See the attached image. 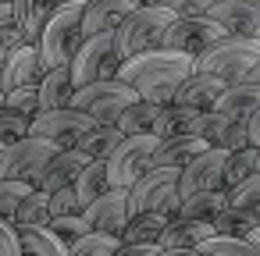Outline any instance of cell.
Masks as SVG:
<instances>
[{
    "label": "cell",
    "instance_id": "cell-1",
    "mask_svg": "<svg viewBox=\"0 0 260 256\" xmlns=\"http://www.w3.org/2000/svg\"><path fill=\"white\" fill-rule=\"evenodd\" d=\"M189 75H192L189 54L157 47V50H146V54L125 61L118 71V82L132 86L139 100H146L153 107H168V103H175V93Z\"/></svg>",
    "mask_w": 260,
    "mask_h": 256
},
{
    "label": "cell",
    "instance_id": "cell-2",
    "mask_svg": "<svg viewBox=\"0 0 260 256\" xmlns=\"http://www.w3.org/2000/svg\"><path fill=\"white\" fill-rule=\"evenodd\" d=\"M171 22H175V15L164 11L160 4H153V8H136V11L111 32V40H114V57L125 64V61H132V57H139V54H146V50H157Z\"/></svg>",
    "mask_w": 260,
    "mask_h": 256
},
{
    "label": "cell",
    "instance_id": "cell-3",
    "mask_svg": "<svg viewBox=\"0 0 260 256\" xmlns=\"http://www.w3.org/2000/svg\"><path fill=\"white\" fill-rule=\"evenodd\" d=\"M82 8L79 4H61L50 22L43 25L40 40H36V50H40V61H43V71H54V68H68V61L75 57V50L82 47Z\"/></svg>",
    "mask_w": 260,
    "mask_h": 256
},
{
    "label": "cell",
    "instance_id": "cell-4",
    "mask_svg": "<svg viewBox=\"0 0 260 256\" xmlns=\"http://www.w3.org/2000/svg\"><path fill=\"white\" fill-rule=\"evenodd\" d=\"M260 64V43L256 40H239V36H224L221 43H214L210 50H203L192 61V71L200 75H214L224 86L246 82V75Z\"/></svg>",
    "mask_w": 260,
    "mask_h": 256
},
{
    "label": "cell",
    "instance_id": "cell-5",
    "mask_svg": "<svg viewBox=\"0 0 260 256\" xmlns=\"http://www.w3.org/2000/svg\"><path fill=\"white\" fill-rule=\"evenodd\" d=\"M178 171L171 167H150L132 189H128V217L139 213H160V217H178Z\"/></svg>",
    "mask_w": 260,
    "mask_h": 256
},
{
    "label": "cell",
    "instance_id": "cell-6",
    "mask_svg": "<svg viewBox=\"0 0 260 256\" xmlns=\"http://www.w3.org/2000/svg\"><path fill=\"white\" fill-rule=\"evenodd\" d=\"M57 153H61V146L32 139V135L22 142H11L0 150V181H22V185L40 189V178Z\"/></svg>",
    "mask_w": 260,
    "mask_h": 256
},
{
    "label": "cell",
    "instance_id": "cell-7",
    "mask_svg": "<svg viewBox=\"0 0 260 256\" xmlns=\"http://www.w3.org/2000/svg\"><path fill=\"white\" fill-rule=\"evenodd\" d=\"M121 71V61L114 57V40L111 32L104 36H89L82 40V47L75 50V57L68 61V75L75 89H86L93 82H114Z\"/></svg>",
    "mask_w": 260,
    "mask_h": 256
},
{
    "label": "cell",
    "instance_id": "cell-8",
    "mask_svg": "<svg viewBox=\"0 0 260 256\" xmlns=\"http://www.w3.org/2000/svg\"><path fill=\"white\" fill-rule=\"evenodd\" d=\"M136 89L125 86V82H93L86 89H75L72 96V107L82 111L93 125H118V118L136 103Z\"/></svg>",
    "mask_w": 260,
    "mask_h": 256
},
{
    "label": "cell",
    "instance_id": "cell-9",
    "mask_svg": "<svg viewBox=\"0 0 260 256\" xmlns=\"http://www.w3.org/2000/svg\"><path fill=\"white\" fill-rule=\"evenodd\" d=\"M157 142H160V139H153V135L121 139V146H118V150L104 160L111 189H132V185H136V181L150 171V160H153Z\"/></svg>",
    "mask_w": 260,
    "mask_h": 256
},
{
    "label": "cell",
    "instance_id": "cell-10",
    "mask_svg": "<svg viewBox=\"0 0 260 256\" xmlns=\"http://www.w3.org/2000/svg\"><path fill=\"white\" fill-rule=\"evenodd\" d=\"M224 36H228V32H224L217 22H210L207 15H203V18H175V22L168 25V32H164L160 47H164V50L189 54V57L196 61L203 50H210V47L221 43Z\"/></svg>",
    "mask_w": 260,
    "mask_h": 256
},
{
    "label": "cell",
    "instance_id": "cell-11",
    "mask_svg": "<svg viewBox=\"0 0 260 256\" xmlns=\"http://www.w3.org/2000/svg\"><path fill=\"white\" fill-rule=\"evenodd\" d=\"M93 128V121L75 111V107H64V111H43L32 118L29 125V135L32 139H43V142H54L61 150H75V142Z\"/></svg>",
    "mask_w": 260,
    "mask_h": 256
},
{
    "label": "cell",
    "instance_id": "cell-12",
    "mask_svg": "<svg viewBox=\"0 0 260 256\" xmlns=\"http://www.w3.org/2000/svg\"><path fill=\"white\" fill-rule=\"evenodd\" d=\"M224 164H228V153L224 150H207L189 167H182L178 171V199L185 203V199H192L200 192L224 189Z\"/></svg>",
    "mask_w": 260,
    "mask_h": 256
},
{
    "label": "cell",
    "instance_id": "cell-13",
    "mask_svg": "<svg viewBox=\"0 0 260 256\" xmlns=\"http://www.w3.org/2000/svg\"><path fill=\"white\" fill-rule=\"evenodd\" d=\"M82 221H86L89 231H96V235L121 238V231H125V224H128V189H111V192H104L100 199H93V203L82 210Z\"/></svg>",
    "mask_w": 260,
    "mask_h": 256
},
{
    "label": "cell",
    "instance_id": "cell-14",
    "mask_svg": "<svg viewBox=\"0 0 260 256\" xmlns=\"http://www.w3.org/2000/svg\"><path fill=\"white\" fill-rule=\"evenodd\" d=\"M210 22H217L228 36L253 40L260 29V0H217L207 11Z\"/></svg>",
    "mask_w": 260,
    "mask_h": 256
},
{
    "label": "cell",
    "instance_id": "cell-15",
    "mask_svg": "<svg viewBox=\"0 0 260 256\" xmlns=\"http://www.w3.org/2000/svg\"><path fill=\"white\" fill-rule=\"evenodd\" d=\"M43 61H40V50L32 43H22L15 50H8V61L0 68V86L4 93H15V89H25V86H40L43 79Z\"/></svg>",
    "mask_w": 260,
    "mask_h": 256
},
{
    "label": "cell",
    "instance_id": "cell-16",
    "mask_svg": "<svg viewBox=\"0 0 260 256\" xmlns=\"http://www.w3.org/2000/svg\"><path fill=\"white\" fill-rule=\"evenodd\" d=\"M203 142L210 150H224V153H235V150H246L249 146V135H246V121H232L217 111H207L203 114V128H200Z\"/></svg>",
    "mask_w": 260,
    "mask_h": 256
},
{
    "label": "cell",
    "instance_id": "cell-17",
    "mask_svg": "<svg viewBox=\"0 0 260 256\" xmlns=\"http://www.w3.org/2000/svg\"><path fill=\"white\" fill-rule=\"evenodd\" d=\"M136 11L132 0H93V4L82 8V36H104L114 32L128 15Z\"/></svg>",
    "mask_w": 260,
    "mask_h": 256
},
{
    "label": "cell",
    "instance_id": "cell-18",
    "mask_svg": "<svg viewBox=\"0 0 260 256\" xmlns=\"http://www.w3.org/2000/svg\"><path fill=\"white\" fill-rule=\"evenodd\" d=\"M221 93H224V82H221V79L192 71V75H189V79L178 86V93H175V103H178V107H189V111H200V114H207V111H214V103L221 100Z\"/></svg>",
    "mask_w": 260,
    "mask_h": 256
},
{
    "label": "cell",
    "instance_id": "cell-19",
    "mask_svg": "<svg viewBox=\"0 0 260 256\" xmlns=\"http://www.w3.org/2000/svg\"><path fill=\"white\" fill-rule=\"evenodd\" d=\"M210 146L203 142V135H182V139H160L157 150H153V160L150 167H171V171H182L189 167L196 157H203Z\"/></svg>",
    "mask_w": 260,
    "mask_h": 256
},
{
    "label": "cell",
    "instance_id": "cell-20",
    "mask_svg": "<svg viewBox=\"0 0 260 256\" xmlns=\"http://www.w3.org/2000/svg\"><path fill=\"white\" fill-rule=\"evenodd\" d=\"M214 238V224L207 221H185V217H171L157 238L160 249H200L203 242Z\"/></svg>",
    "mask_w": 260,
    "mask_h": 256
},
{
    "label": "cell",
    "instance_id": "cell-21",
    "mask_svg": "<svg viewBox=\"0 0 260 256\" xmlns=\"http://www.w3.org/2000/svg\"><path fill=\"white\" fill-rule=\"evenodd\" d=\"M64 4V0H11V11H15V25L22 29L25 43L36 47L43 25L50 22V15Z\"/></svg>",
    "mask_w": 260,
    "mask_h": 256
},
{
    "label": "cell",
    "instance_id": "cell-22",
    "mask_svg": "<svg viewBox=\"0 0 260 256\" xmlns=\"http://www.w3.org/2000/svg\"><path fill=\"white\" fill-rule=\"evenodd\" d=\"M200 128H203V114H200V111H189V107L168 103V107H160V114H157L153 139H182V135H200Z\"/></svg>",
    "mask_w": 260,
    "mask_h": 256
},
{
    "label": "cell",
    "instance_id": "cell-23",
    "mask_svg": "<svg viewBox=\"0 0 260 256\" xmlns=\"http://www.w3.org/2000/svg\"><path fill=\"white\" fill-rule=\"evenodd\" d=\"M89 160L79 153V150H61L50 164H47V171H43V178H40V192H57V189H68V185H75V178L82 174V167H86Z\"/></svg>",
    "mask_w": 260,
    "mask_h": 256
},
{
    "label": "cell",
    "instance_id": "cell-24",
    "mask_svg": "<svg viewBox=\"0 0 260 256\" xmlns=\"http://www.w3.org/2000/svg\"><path fill=\"white\" fill-rule=\"evenodd\" d=\"M214 111L224 114V118H232V121H246L253 111H260V86H249V82L224 86V93L214 103Z\"/></svg>",
    "mask_w": 260,
    "mask_h": 256
},
{
    "label": "cell",
    "instance_id": "cell-25",
    "mask_svg": "<svg viewBox=\"0 0 260 256\" xmlns=\"http://www.w3.org/2000/svg\"><path fill=\"white\" fill-rule=\"evenodd\" d=\"M36 93H40V114H43V111H64V107H72L75 86H72L68 68H54V71H47V75L40 79Z\"/></svg>",
    "mask_w": 260,
    "mask_h": 256
},
{
    "label": "cell",
    "instance_id": "cell-26",
    "mask_svg": "<svg viewBox=\"0 0 260 256\" xmlns=\"http://www.w3.org/2000/svg\"><path fill=\"white\" fill-rule=\"evenodd\" d=\"M121 132L114 128V125H93L79 142H75V150L86 157V160H107L118 146H121Z\"/></svg>",
    "mask_w": 260,
    "mask_h": 256
},
{
    "label": "cell",
    "instance_id": "cell-27",
    "mask_svg": "<svg viewBox=\"0 0 260 256\" xmlns=\"http://www.w3.org/2000/svg\"><path fill=\"white\" fill-rule=\"evenodd\" d=\"M224 210H228V192H224V189H217V192H200V196L185 199V203L178 206V217L214 224V217H221Z\"/></svg>",
    "mask_w": 260,
    "mask_h": 256
},
{
    "label": "cell",
    "instance_id": "cell-28",
    "mask_svg": "<svg viewBox=\"0 0 260 256\" xmlns=\"http://www.w3.org/2000/svg\"><path fill=\"white\" fill-rule=\"evenodd\" d=\"M157 114H160V107H153V103H146V100H136L121 118H118V132L125 135V139H136V135H153V125H157Z\"/></svg>",
    "mask_w": 260,
    "mask_h": 256
},
{
    "label": "cell",
    "instance_id": "cell-29",
    "mask_svg": "<svg viewBox=\"0 0 260 256\" xmlns=\"http://www.w3.org/2000/svg\"><path fill=\"white\" fill-rule=\"evenodd\" d=\"M164 224H168V217H160V213H139V217H128V224H125V231H121L118 242H121V245H157Z\"/></svg>",
    "mask_w": 260,
    "mask_h": 256
},
{
    "label": "cell",
    "instance_id": "cell-30",
    "mask_svg": "<svg viewBox=\"0 0 260 256\" xmlns=\"http://www.w3.org/2000/svg\"><path fill=\"white\" fill-rule=\"evenodd\" d=\"M22 256H68V245L50 228H18Z\"/></svg>",
    "mask_w": 260,
    "mask_h": 256
},
{
    "label": "cell",
    "instance_id": "cell-31",
    "mask_svg": "<svg viewBox=\"0 0 260 256\" xmlns=\"http://www.w3.org/2000/svg\"><path fill=\"white\" fill-rule=\"evenodd\" d=\"M75 196H79V203H82V210L93 203V199H100L104 192H111V181H107V167H104V160H89L86 167H82V174L75 178Z\"/></svg>",
    "mask_w": 260,
    "mask_h": 256
},
{
    "label": "cell",
    "instance_id": "cell-32",
    "mask_svg": "<svg viewBox=\"0 0 260 256\" xmlns=\"http://www.w3.org/2000/svg\"><path fill=\"white\" fill-rule=\"evenodd\" d=\"M228 206H232L235 213L249 217L253 224H260V171L249 174L242 185H235V189L228 192Z\"/></svg>",
    "mask_w": 260,
    "mask_h": 256
},
{
    "label": "cell",
    "instance_id": "cell-33",
    "mask_svg": "<svg viewBox=\"0 0 260 256\" xmlns=\"http://www.w3.org/2000/svg\"><path fill=\"white\" fill-rule=\"evenodd\" d=\"M47 224H50V196L32 189L15 213V228H47Z\"/></svg>",
    "mask_w": 260,
    "mask_h": 256
},
{
    "label": "cell",
    "instance_id": "cell-34",
    "mask_svg": "<svg viewBox=\"0 0 260 256\" xmlns=\"http://www.w3.org/2000/svg\"><path fill=\"white\" fill-rule=\"evenodd\" d=\"M249 174H256V146H246V150L228 153V164H224V192H232L235 185H242Z\"/></svg>",
    "mask_w": 260,
    "mask_h": 256
},
{
    "label": "cell",
    "instance_id": "cell-35",
    "mask_svg": "<svg viewBox=\"0 0 260 256\" xmlns=\"http://www.w3.org/2000/svg\"><path fill=\"white\" fill-rule=\"evenodd\" d=\"M118 245H121L118 238L89 231L86 238H79V242L68 249V256H118Z\"/></svg>",
    "mask_w": 260,
    "mask_h": 256
},
{
    "label": "cell",
    "instance_id": "cell-36",
    "mask_svg": "<svg viewBox=\"0 0 260 256\" xmlns=\"http://www.w3.org/2000/svg\"><path fill=\"white\" fill-rule=\"evenodd\" d=\"M200 252L203 256H260V249L253 242H246V238H217V235L210 242H203Z\"/></svg>",
    "mask_w": 260,
    "mask_h": 256
},
{
    "label": "cell",
    "instance_id": "cell-37",
    "mask_svg": "<svg viewBox=\"0 0 260 256\" xmlns=\"http://www.w3.org/2000/svg\"><path fill=\"white\" fill-rule=\"evenodd\" d=\"M253 228H256V224H253L249 217L235 213L232 206H228L221 217H214V235H217V238H246Z\"/></svg>",
    "mask_w": 260,
    "mask_h": 256
},
{
    "label": "cell",
    "instance_id": "cell-38",
    "mask_svg": "<svg viewBox=\"0 0 260 256\" xmlns=\"http://www.w3.org/2000/svg\"><path fill=\"white\" fill-rule=\"evenodd\" d=\"M29 125H32V118H22L15 111L0 107V146H11V142L29 139Z\"/></svg>",
    "mask_w": 260,
    "mask_h": 256
},
{
    "label": "cell",
    "instance_id": "cell-39",
    "mask_svg": "<svg viewBox=\"0 0 260 256\" xmlns=\"http://www.w3.org/2000/svg\"><path fill=\"white\" fill-rule=\"evenodd\" d=\"M32 192V185H22V181H0V221H11L15 224V213L22 206V199Z\"/></svg>",
    "mask_w": 260,
    "mask_h": 256
},
{
    "label": "cell",
    "instance_id": "cell-40",
    "mask_svg": "<svg viewBox=\"0 0 260 256\" xmlns=\"http://www.w3.org/2000/svg\"><path fill=\"white\" fill-rule=\"evenodd\" d=\"M47 228H50V231H54V235H57L68 249H72L79 238H86V235H89V224L82 221V213H75V217H54Z\"/></svg>",
    "mask_w": 260,
    "mask_h": 256
},
{
    "label": "cell",
    "instance_id": "cell-41",
    "mask_svg": "<svg viewBox=\"0 0 260 256\" xmlns=\"http://www.w3.org/2000/svg\"><path fill=\"white\" fill-rule=\"evenodd\" d=\"M4 111H15L22 118H36L40 114V93L36 86H25V89H15L4 96Z\"/></svg>",
    "mask_w": 260,
    "mask_h": 256
},
{
    "label": "cell",
    "instance_id": "cell-42",
    "mask_svg": "<svg viewBox=\"0 0 260 256\" xmlns=\"http://www.w3.org/2000/svg\"><path fill=\"white\" fill-rule=\"evenodd\" d=\"M217 0H160V8L171 11L175 18H203Z\"/></svg>",
    "mask_w": 260,
    "mask_h": 256
},
{
    "label": "cell",
    "instance_id": "cell-43",
    "mask_svg": "<svg viewBox=\"0 0 260 256\" xmlns=\"http://www.w3.org/2000/svg\"><path fill=\"white\" fill-rule=\"evenodd\" d=\"M75 213H82V203H79V196H75L72 185L50 192V221L54 217H75Z\"/></svg>",
    "mask_w": 260,
    "mask_h": 256
},
{
    "label": "cell",
    "instance_id": "cell-44",
    "mask_svg": "<svg viewBox=\"0 0 260 256\" xmlns=\"http://www.w3.org/2000/svg\"><path fill=\"white\" fill-rule=\"evenodd\" d=\"M25 43V36H22V29L15 25V11H11V4H4L0 8V47L4 50H15V47H22Z\"/></svg>",
    "mask_w": 260,
    "mask_h": 256
},
{
    "label": "cell",
    "instance_id": "cell-45",
    "mask_svg": "<svg viewBox=\"0 0 260 256\" xmlns=\"http://www.w3.org/2000/svg\"><path fill=\"white\" fill-rule=\"evenodd\" d=\"M0 256H22L18 228H15L11 221H0Z\"/></svg>",
    "mask_w": 260,
    "mask_h": 256
},
{
    "label": "cell",
    "instance_id": "cell-46",
    "mask_svg": "<svg viewBox=\"0 0 260 256\" xmlns=\"http://www.w3.org/2000/svg\"><path fill=\"white\" fill-rule=\"evenodd\" d=\"M118 256H160V245H118Z\"/></svg>",
    "mask_w": 260,
    "mask_h": 256
},
{
    "label": "cell",
    "instance_id": "cell-47",
    "mask_svg": "<svg viewBox=\"0 0 260 256\" xmlns=\"http://www.w3.org/2000/svg\"><path fill=\"white\" fill-rule=\"evenodd\" d=\"M246 135H249V146L260 150V111H253V114L246 118Z\"/></svg>",
    "mask_w": 260,
    "mask_h": 256
},
{
    "label": "cell",
    "instance_id": "cell-48",
    "mask_svg": "<svg viewBox=\"0 0 260 256\" xmlns=\"http://www.w3.org/2000/svg\"><path fill=\"white\" fill-rule=\"evenodd\" d=\"M160 256H203L200 249H160Z\"/></svg>",
    "mask_w": 260,
    "mask_h": 256
},
{
    "label": "cell",
    "instance_id": "cell-49",
    "mask_svg": "<svg viewBox=\"0 0 260 256\" xmlns=\"http://www.w3.org/2000/svg\"><path fill=\"white\" fill-rule=\"evenodd\" d=\"M246 82H249V86H260V64H256V68L246 75Z\"/></svg>",
    "mask_w": 260,
    "mask_h": 256
},
{
    "label": "cell",
    "instance_id": "cell-50",
    "mask_svg": "<svg viewBox=\"0 0 260 256\" xmlns=\"http://www.w3.org/2000/svg\"><path fill=\"white\" fill-rule=\"evenodd\" d=\"M246 242H253V245H256V249H260V224H256V228H253V231H249V235H246Z\"/></svg>",
    "mask_w": 260,
    "mask_h": 256
},
{
    "label": "cell",
    "instance_id": "cell-51",
    "mask_svg": "<svg viewBox=\"0 0 260 256\" xmlns=\"http://www.w3.org/2000/svg\"><path fill=\"white\" fill-rule=\"evenodd\" d=\"M136 8H153V4H160V0H132Z\"/></svg>",
    "mask_w": 260,
    "mask_h": 256
},
{
    "label": "cell",
    "instance_id": "cell-52",
    "mask_svg": "<svg viewBox=\"0 0 260 256\" xmlns=\"http://www.w3.org/2000/svg\"><path fill=\"white\" fill-rule=\"evenodd\" d=\"M64 4H79V8H86V4H93V0H64Z\"/></svg>",
    "mask_w": 260,
    "mask_h": 256
},
{
    "label": "cell",
    "instance_id": "cell-53",
    "mask_svg": "<svg viewBox=\"0 0 260 256\" xmlns=\"http://www.w3.org/2000/svg\"><path fill=\"white\" fill-rule=\"evenodd\" d=\"M4 61H8V50H4V47H0V68H4Z\"/></svg>",
    "mask_w": 260,
    "mask_h": 256
},
{
    "label": "cell",
    "instance_id": "cell-54",
    "mask_svg": "<svg viewBox=\"0 0 260 256\" xmlns=\"http://www.w3.org/2000/svg\"><path fill=\"white\" fill-rule=\"evenodd\" d=\"M4 96H8V93H4V86H0V107H4Z\"/></svg>",
    "mask_w": 260,
    "mask_h": 256
},
{
    "label": "cell",
    "instance_id": "cell-55",
    "mask_svg": "<svg viewBox=\"0 0 260 256\" xmlns=\"http://www.w3.org/2000/svg\"><path fill=\"white\" fill-rule=\"evenodd\" d=\"M256 171H260V150H256Z\"/></svg>",
    "mask_w": 260,
    "mask_h": 256
},
{
    "label": "cell",
    "instance_id": "cell-56",
    "mask_svg": "<svg viewBox=\"0 0 260 256\" xmlns=\"http://www.w3.org/2000/svg\"><path fill=\"white\" fill-rule=\"evenodd\" d=\"M253 40H256V43H260V29H256V36H253Z\"/></svg>",
    "mask_w": 260,
    "mask_h": 256
},
{
    "label": "cell",
    "instance_id": "cell-57",
    "mask_svg": "<svg viewBox=\"0 0 260 256\" xmlns=\"http://www.w3.org/2000/svg\"><path fill=\"white\" fill-rule=\"evenodd\" d=\"M4 4H11V0H0V8H4Z\"/></svg>",
    "mask_w": 260,
    "mask_h": 256
},
{
    "label": "cell",
    "instance_id": "cell-58",
    "mask_svg": "<svg viewBox=\"0 0 260 256\" xmlns=\"http://www.w3.org/2000/svg\"><path fill=\"white\" fill-rule=\"evenodd\" d=\"M0 150H4V146H0Z\"/></svg>",
    "mask_w": 260,
    "mask_h": 256
}]
</instances>
